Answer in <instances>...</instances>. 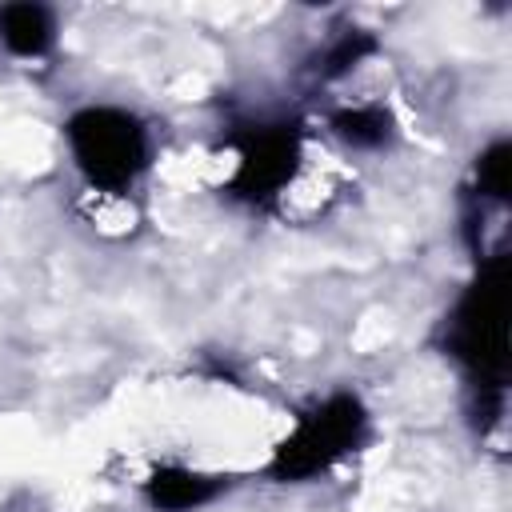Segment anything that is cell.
Segmentation results:
<instances>
[{"label": "cell", "mask_w": 512, "mask_h": 512, "mask_svg": "<svg viewBox=\"0 0 512 512\" xmlns=\"http://www.w3.org/2000/svg\"><path fill=\"white\" fill-rule=\"evenodd\" d=\"M64 136L76 168L100 192H128L148 168V132L124 108L88 104L68 116Z\"/></svg>", "instance_id": "6da1fadb"}, {"label": "cell", "mask_w": 512, "mask_h": 512, "mask_svg": "<svg viewBox=\"0 0 512 512\" xmlns=\"http://www.w3.org/2000/svg\"><path fill=\"white\" fill-rule=\"evenodd\" d=\"M508 276L504 256L480 268V280L460 296L448 320V352L476 372L480 388H504L508 360Z\"/></svg>", "instance_id": "7a4b0ae2"}, {"label": "cell", "mask_w": 512, "mask_h": 512, "mask_svg": "<svg viewBox=\"0 0 512 512\" xmlns=\"http://www.w3.org/2000/svg\"><path fill=\"white\" fill-rule=\"evenodd\" d=\"M364 424H368L364 404L356 396H348V392H336V396L312 404L292 424V432L276 444L268 472L276 480H312V476L328 472L336 460H344L360 444Z\"/></svg>", "instance_id": "3957f363"}, {"label": "cell", "mask_w": 512, "mask_h": 512, "mask_svg": "<svg viewBox=\"0 0 512 512\" xmlns=\"http://www.w3.org/2000/svg\"><path fill=\"white\" fill-rule=\"evenodd\" d=\"M296 172V136L284 128L252 132L236 160V188L244 196H276Z\"/></svg>", "instance_id": "277c9868"}, {"label": "cell", "mask_w": 512, "mask_h": 512, "mask_svg": "<svg viewBox=\"0 0 512 512\" xmlns=\"http://www.w3.org/2000/svg\"><path fill=\"white\" fill-rule=\"evenodd\" d=\"M224 492L220 476L184 468V464H164L144 480V496L156 512H196L208 500H216Z\"/></svg>", "instance_id": "5b68a950"}, {"label": "cell", "mask_w": 512, "mask_h": 512, "mask_svg": "<svg viewBox=\"0 0 512 512\" xmlns=\"http://www.w3.org/2000/svg\"><path fill=\"white\" fill-rule=\"evenodd\" d=\"M0 44L20 60H40L56 44V16L32 0L4 4L0 8Z\"/></svg>", "instance_id": "8992f818"}, {"label": "cell", "mask_w": 512, "mask_h": 512, "mask_svg": "<svg viewBox=\"0 0 512 512\" xmlns=\"http://www.w3.org/2000/svg\"><path fill=\"white\" fill-rule=\"evenodd\" d=\"M328 124L352 148H380L392 140V116L380 104H344L332 112Z\"/></svg>", "instance_id": "52a82bcc"}, {"label": "cell", "mask_w": 512, "mask_h": 512, "mask_svg": "<svg viewBox=\"0 0 512 512\" xmlns=\"http://www.w3.org/2000/svg\"><path fill=\"white\" fill-rule=\"evenodd\" d=\"M476 184H480V200H504L508 196V144L504 140H496L484 156H480V164H476Z\"/></svg>", "instance_id": "ba28073f"}, {"label": "cell", "mask_w": 512, "mask_h": 512, "mask_svg": "<svg viewBox=\"0 0 512 512\" xmlns=\"http://www.w3.org/2000/svg\"><path fill=\"white\" fill-rule=\"evenodd\" d=\"M368 52H372V40H368L364 32H352V36H344V40L328 52V72H332V76H336V72H348V68H356Z\"/></svg>", "instance_id": "9c48e42d"}]
</instances>
